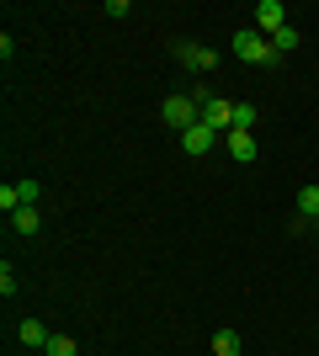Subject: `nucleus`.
I'll use <instances>...</instances> for the list:
<instances>
[{"label":"nucleus","mask_w":319,"mask_h":356,"mask_svg":"<svg viewBox=\"0 0 319 356\" xmlns=\"http://www.w3.org/2000/svg\"><path fill=\"white\" fill-rule=\"evenodd\" d=\"M192 102H197V112H202V128H213V134H229V128H234V102L213 96V90H192Z\"/></svg>","instance_id":"obj_1"},{"label":"nucleus","mask_w":319,"mask_h":356,"mask_svg":"<svg viewBox=\"0 0 319 356\" xmlns=\"http://www.w3.org/2000/svg\"><path fill=\"white\" fill-rule=\"evenodd\" d=\"M234 59H245V64H282L277 59V48H272V38H261L256 27H245V32H234Z\"/></svg>","instance_id":"obj_2"},{"label":"nucleus","mask_w":319,"mask_h":356,"mask_svg":"<svg viewBox=\"0 0 319 356\" xmlns=\"http://www.w3.org/2000/svg\"><path fill=\"white\" fill-rule=\"evenodd\" d=\"M160 118H165L176 134H186V128H197V122H202V112H197L192 96H165V102H160Z\"/></svg>","instance_id":"obj_3"},{"label":"nucleus","mask_w":319,"mask_h":356,"mask_svg":"<svg viewBox=\"0 0 319 356\" xmlns=\"http://www.w3.org/2000/svg\"><path fill=\"white\" fill-rule=\"evenodd\" d=\"M282 27H288V6H282V0H261L256 6V32L272 38V32H282Z\"/></svg>","instance_id":"obj_4"},{"label":"nucleus","mask_w":319,"mask_h":356,"mask_svg":"<svg viewBox=\"0 0 319 356\" xmlns=\"http://www.w3.org/2000/svg\"><path fill=\"white\" fill-rule=\"evenodd\" d=\"M224 144H229V154H234L240 165H250V160L261 154V144H256V134H250V128H229Z\"/></svg>","instance_id":"obj_5"},{"label":"nucleus","mask_w":319,"mask_h":356,"mask_svg":"<svg viewBox=\"0 0 319 356\" xmlns=\"http://www.w3.org/2000/svg\"><path fill=\"white\" fill-rule=\"evenodd\" d=\"M176 59H181L186 70H197V74H208L213 64H218V54H213V48H202V43H176Z\"/></svg>","instance_id":"obj_6"},{"label":"nucleus","mask_w":319,"mask_h":356,"mask_svg":"<svg viewBox=\"0 0 319 356\" xmlns=\"http://www.w3.org/2000/svg\"><path fill=\"white\" fill-rule=\"evenodd\" d=\"M213 144H218V134H213V128H202V122L181 134V149H186V154H208Z\"/></svg>","instance_id":"obj_7"},{"label":"nucleus","mask_w":319,"mask_h":356,"mask_svg":"<svg viewBox=\"0 0 319 356\" xmlns=\"http://www.w3.org/2000/svg\"><path fill=\"white\" fill-rule=\"evenodd\" d=\"M16 335H22V346H48V341H54L43 319H22V330H16Z\"/></svg>","instance_id":"obj_8"},{"label":"nucleus","mask_w":319,"mask_h":356,"mask_svg":"<svg viewBox=\"0 0 319 356\" xmlns=\"http://www.w3.org/2000/svg\"><path fill=\"white\" fill-rule=\"evenodd\" d=\"M11 229H16V234H38V229H43L38 208H16V213H11Z\"/></svg>","instance_id":"obj_9"},{"label":"nucleus","mask_w":319,"mask_h":356,"mask_svg":"<svg viewBox=\"0 0 319 356\" xmlns=\"http://www.w3.org/2000/svg\"><path fill=\"white\" fill-rule=\"evenodd\" d=\"M213 356H240V335H234V330H218V335H213Z\"/></svg>","instance_id":"obj_10"},{"label":"nucleus","mask_w":319,"mask_h":356,"mask_svg":"<svg viewBox=\"0 0 319 356\" xmlns=\"http://www.w3.org/2000/svg\"><path fill=\"white\" fill-rule=\"evenodd\" d=\"M272 48H277V59H288L293 48H298V27H282V32H272Z\"/></svg>","instance_id":"obj_11"},{"label":"nucleus","mask_w":319,"mask_h":356,"mask_svg":"<svg viewBox=\"0 0 319 356\" xmlns=\"http://www.w3.org/2000/svg\"><path fill=\"white\" fill-rule=\"evenodd\" d=\"M43 356H80V346H75V335H54L43 346Z\"/></svg>","instance_id":"obj_12"},{"label":"nucleus","mask_w":319,"mask_h":356,"mask_svg":"<svg viewBox=\"0 0 319 356\" xmlns=\"http://www.w3.org/2000/svg\"><path fill=\"white\" fill-rule=\"evenodd\" d=\"M298 213H304L309 223L319 218V186H304V192H298Z\"/></svg>","instance_id":"obj_13"},{"label":"nucleus","mask_w":319,"mask_h":356,"mask_svg":"<svg viewBox=\"0 0 319 356\" xmlns=\"http://www.w3.org/2000/svg\"><path fill=\"white\" fill-rule=\"evenodd\" d=\"M256 118H261V112L250 102H234V128H250V134H256Z\"/></svg>","instance_id":"obj_14"},{"label":"nucleus","mask_w":319,"mask_h":356,"mask_svg":"<svg viewBox=\"0 0 319 356\" xmlns=\"http://www.w3.org/2000/svg\"><path fill=\"white\" fill-rule=\"evenodd\" d=\"M0 208H6V213L27 208V202H22V186H0Z\"/></svg>","instance_id":"obj_15"},{"label":"nucleus","mask_w":319,"mask_h":356,"mask_svg":"<svg viewBox=\"0 0 319 356\" xmlns=\"http://www.w3.org/2000/svg\"><path fill=\"white\" fill-rule=\"evenodd\" d=\"M16 186H22V202H27V208H38V197H43V186H38V181H16Z\"/></svg>","instance_id":"obj_16"},{"label":"nucleus","mask_w":319,"mask_h":356,"mask_svg":"<svg viewBox=\"0 0 319 356\" xmlns=\"http://www.w3.org/2000/svg\"><path fill=\"white\" fill-rule=\"evenodd\" d=\"M0 293L16 298V277H11V266H0Z\"/></svg>","instance_id":"obj_17"},{"label":"nucleus","mask_w":319,"mask_h":356,"mask_svg":"<svg viewBox=\"0 0 319 356\" xmlns=\"http://www.w3.org/2000/svg\"><path fill=\"white\" fill-rule=\"evenodd\" d=\"M314 234H319V218H314Z\"/></svg>","instance_id":"obj_18"},{"label":"nucleus","mask_w":319,"mask_h":356,"mask_svg":"<svg viewBox=\"0 0 319 356\" xmlns=\"http://www.w3.org/2000/svg\"><path fill=\"white\" fill-rule=\"evenodd\" d=\"M314 335H319V330H314Z\"/></svg>","instance_id":"obj_19"}]
</instances>
